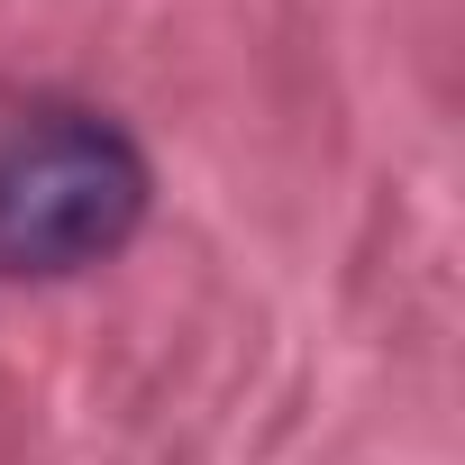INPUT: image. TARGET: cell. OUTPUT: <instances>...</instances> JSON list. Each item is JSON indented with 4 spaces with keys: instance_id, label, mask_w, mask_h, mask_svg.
<instances>
[{
    "instance_id": "obj_1",
    "label": "cell",
    "mask_w": 465,
    "mask_h": 465,
    "mask_svg": "<svg viewBox=\"0 0 465 465\" xmlns=\"http://www.w3.org/2000/svg\"><path fill=\"white\" fill-rule=\"evenodd\" d=\"M155 201L146 146L110 110H28L0 128V274H92Z\"/></svg>"
}]
</instances>
